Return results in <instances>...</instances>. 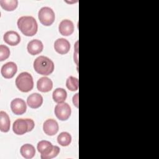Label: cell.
I'll return each instance as SVG.
<instances>
[{"instance_id":"17","label":"cell","mask_w":159,"mask_h":159,"mask_svg":"<svg viewBox=\"0 0 159 159\" xmlns=\"http://www.w3.org/2000/svg\"><path fill=\"white\" fill-rule=\"evenodd\" d=\"M20 152L21 155L26 158L30 159L32 158L35 155V147L29 143H26L23 145L20 149Z\"/></svg>"},{"instance_id":"6","label":"cell","mask_w":159,"mask_h":159,"mask_svg":"<svg viewBox=\"0 0 159 159\" xmlns=\"http://www.w3.org/2000/svg\"><path fill=\"white\" fill-rule=\"evenodd\" d=\"M38 17L41 24L45 26H49L53 23L55 19V15L51 7L45 6L42 7L39 11Z\"/></svg>"},{"instance_id":"12","label":"cell","mask_w":159,"mask_h":159,"mask_svg":"<svg viewBox=\"0 0 159 159\" xmlns=\"http://www.w3.org/2000/svg\"><path fill=\"white\" fill-rule=\"evenodd\" d=\"M58 30L62 35H70L74 32V24L73 22L69 19H63L60 22L58 25Z\"/></svg>"},{"instance_id":"22","label":"cell","mask_w":159,"mask_h":159,"mask_svg":"<svg viewBox=\"0 0 159 159\" xmlns=\"http://www.w3.org/2000/svg\"><path fill=\"white\" fill-rule=\"evenodd\" d=\"M66 86L67 88L71 91H75L78 90L79 87L78 79L72 76H69L66 80Z\"/></svg>"},{"instance_id":"19","label":"cell","mask_w":159,"mask_h":159,"mask_svg":"<svg viewBox=\"0 0 159 159\" xmlns=\"http://www.w3.org/2000/svg\"><path fill=\"white\" fill-rule=\"evenodd\" d=\"M52 97L53 101L55 102H62L65 101L67 97V93L65 89L61 88H58L53 91Z\"/></svg>"},{"instance_id":"15","label":"cell","mask_w":159,"mask_h":159,"mask_svg":"<svg viewBox=\"0 0 159 159\" xmlns=\"http://www.w3.org/2000/svg\"><path fill=\"white\" fill-rule=\"evenodd\" d=\"M37 88L39 91L47 93L50 91L53 88V82L48 77H42L39 78L37 82Z\"/></svg>"},{"instance_id":"7","label":"cell","mask_w":159,"mask_h":159,"mask_svg":"<svg viewBox=\"0 0 159 159\" xmlns=\"http://www.w3.org/2000/svg\"><path fill=\"white\" fill-rule=\"evenodd\" d=\"M71 113L70 105L65 102H59L55 107V114L56 117L61 120H67Z\"/></svg>"},{"instance_id":"2","label":"cell","mask_w":159,"mask_h":159,"mask_svg":"<svg viewBox=\"0 0 159 159\" xmlns=\"http://www.w3.org/2000/svg\"><path fill=\"white\" fill-rule=\"evenodd\" d=\"M35 71L40 75H49L54 70V63L45 56H39L35 58L33 64Z\"/></svg>"},{"instance_id":"9","label":"cell","mask_w":159,"mask_h":159,"mask_svg":"<svg viewBox=\"0 0 159 159\" xmlns=\"http://www.w3.org/2000/svg\"><path fill=\"white\" fill-rule=\"evenodd\" d=\"M17 71V65L12 61H9L4 64L1 70V75L5 78H12Z\"/></svg>"},{"instance_id":"8","label":"cell","mask_w":159,"mask_h":159,"mask_svg":"<svg viewBox=\"0 0 159 159\" xmlns=\"http://www.w3.org/2000/svg\"><path fill=\"white\" fill-rule=\"evenodd\" d=\"M11 109L14 114L16 115H21L25 112L27 105L22 99L17 98L11 101Z\"/></svg>"},{"instance_id":"16","label":"cell","mask_w":159,"mask_h":159,"mask_svg":"<svg viewBox=\"0 0 159 159\" xmlns=\"http://www.w3.org/2000/svg\"><path fill=\"white\" fill-rule=\"evenodd\" d=\"M27 103L31 108H38L40 107L43 103V97L39 93H32L28 96L27 99Z\"/></svg>"},{"instance_id":"20","label":"cell","mask_w":159,"mask_h":159,"mask_svg":"<svg viewBox=\"0 0 159 159\" xmlns=\"http://www.w3.org/2000/svg\"><path fill=\"white\" fill-rule=\"evenodd\" d=\"M57 142L61 146H68L71 142V136L67 132H62L58 135Z\"/></svg>"},{"instance_id":"24","label":"cell","mask_w":159,"mask_h":159,"mask_svg":"<svg viewBox=\"0 0 159 159\" xmlns=\"http://www.w3.org/2000/svg\"><path fill=\"white\" fill-rule=\"evenodd\" d=\"M73 102L76 107H78V93H76L73 96Z\"/></svg>"},{"instance_id":"11","label":"cell","mask_w":159,"mask_h":159,"mask_svg":"<svg viewBox=\"0 0 159 159\" xmlns=\"http://www.w3.org/2000/svg\"><path fill=\"white\" fill-rule=\"evenodd\" d=\"M54 48L60 54H66L70 49V43L66 39L59 38L54 43Z\"/></svg>"},{"instance_id":"14","label":"cell","mask_w":159,"mask_h":159,"mask_svg":"<svg viewBox=\"0 0 159 159\" xmlns=\"http://www.w3.org/2000/svg\"><path fill=\"white\" fill-rule=\"evenodd\" d=\"M3 39L6 43L11 46L17 45L20 42V37L19 34L14 30L6 32L3 36Z\"/></svg>"},{"instance_id":"10","label":"cell","mask_w":159,"mask_h":159,"mask_svg":"<svg viewBox=\"0 0 159 159\" xmlns=\"http://www.w3.org/2000/svg\"><path fill=\"white\" fill-rule=\"evenodd\" d=\"M58 129L59 127L58 122L53 119H48L46 120L43 124V132L50 136L55 135L58 132Z\"/></svg>"},{"instance_id":"13","label":"cell","mask_w":159,"mask_h":159,"mask_svg":"<svg viewBox=\"0 0 159 159\" xmlns=\"http://www.w3.org/2000/svg\"><path fill=\"white\" fill-rule=\"evenodd\" d=\"M27 48L30 55H35L42 52L43 48V45L40 40L34 39L28 43Z\"/></svg>"},{"instance_id":"1","label":"cell","mask_w":159,"mask_h":159,"mask_svg":"<svg viewBox=\"0 0 159 159\" xmlns=\"http://www.w3.org/2000/svg\"><path fill=\"white\" fill-rule=\"evenodd\" d=\"M17 27L25 36L34 35L38 30V24L35 19L30 16H24L17 20Z\"/></svg>"},{"instance_id":"21","label":"cell","mask_w":159,"mask_h":159,"mask_svg":"<svg viewBox=\"0 0 159 159\" xmlns=\"http://www.w3.org/2000/svg\"><path fill=\"white\" fill-rule=\"evenodd\" d=\"M0 4L1 7L7 11H11L14 10L17 5V0H0Z\"/></svg>"},{"instance_id":"3","label":"cell","mask_w":159,"mask_h":159,"mask_svg":"<svg viewBox=\"0 0 159 159\" xmlns=\"http://www.w3.org/2000/svg\"><path fill=\"white\" fill-rule=\"evenodd\" d=\"M37 150L41 154L42 159H51L56 157L59 152L60 148L57 145H53L47 140H41L37 144Z\"/></svg>"},{"instance_id":"23","label":"cell","mask_w":159,"mask_h":159,"mask_svg":"<svg viewBox=\"0 0 159 159\" xmlns=\"http://www.w3.org/2000/svg\"><path fill=\"white\" fill-rule=\"evenodd\" d=\"M10 55L9 48L4 45H0V61H2L6 60Z\"/></svg>"},{"instance_id":"18","label":"cell","mask_w":159,"mask_h":159,"mask_svg":"<svg viewBox=\"0 0 159 159\" xmlns=\"http://www.w3.org/2000/svg\"><path fill=\"white\" fill-rule=\"evenodd\" d=\"M11 121L8 114L3 111H0V130L1 132H7L10 129Z\"/></svg>"},{"instance_id":"4","label":"cell","mask_w":159,"mask_h":159,"mask_svg":"<svg viewBox=\"0 0 159 159\" xmlns=\"http://www.w3.org/2000/svg\"><path fill=\"white\" fill-rule=\"evenodd\" d=\"M16 85L22 92L27 93L34 87V80L32 75L28 72L20 73L16 79Z\"/></svg>"},{"instance_id":"5","label":"cell","mask_w":159,"mask_h":159,"mask_svg":"<svg viewBox=\"0 0 159 159\" xmlns=\"http://www.w3.org/2000/svg\"><path fill=\"white\" fill-rule=\"evenodd\" d=\"M35 123L31 119H17L12 125L13 132L17 135H23L34 128Z\"/></svg>"}]
</instances>
